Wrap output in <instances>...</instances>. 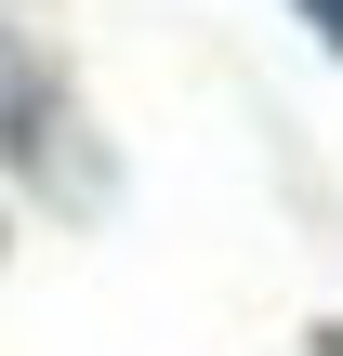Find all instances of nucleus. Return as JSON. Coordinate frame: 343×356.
Segmentation results:
<instances>
[{
  "mask_svg": "<svg viewBox=\"0 0 343 356\" xmlns=\"http://www.w3.org/2000/svg\"><path fill=\"white\" fill-rule=\"evenodd\" d=\"M304 13H317V26H330V40H343V0H304Z\"/></svg>",
  "mask_w": 343,
  "mask_h": 356,
  "instance_id": "1",
  "label": "nucleus"
}]
</instances>
